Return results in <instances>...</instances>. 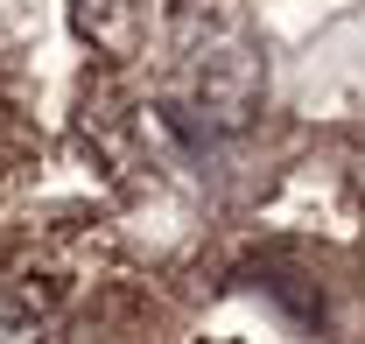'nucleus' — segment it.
Returning a JSON list of instances; mask_svg holds the SVG:
<instances>
[{
	"label": "nucleus",
	"mask_w": 365,
	"mask_h": 344,
	"mask_svg": "<svg viewBox=\"0 0 365 344\" xmlns=\"http://www.w3.org/2000/svg\"><path fill=\"white\" fill-rule=\"evenodd\" d=\"M190 91H197V120L218 133H239L253 113H260V91H267V78H260V56L239 43H211L204 56H197V78H190Z\"/></svg>",
	"instance_id": "obj_1"
},
{
	"label": "nucleus",
	"mask_w": 365,
	"mask_h": 344,
	"mask_svg": "<svg viewBox=\"0 0 365 344\" xmlns=\"http://www.w3.org/2000/svg\"><path fill=\"white\" fill-rule=\"evenodd\" d=\"M0 344H49V295L0 281Z\"/></svg>",
	"instance_id": "obj_2"
}]
</instances>
